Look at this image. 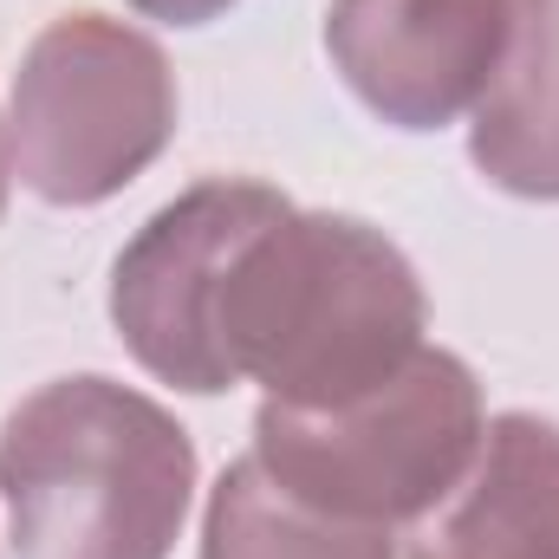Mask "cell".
I'll use <instances>...</instances> for the list:
<instances>
[{"instance_id": "6da1fadb", "label": "cell", "mask_w": 559, "mask_h": 559, "mask_svg": "<svg viewBox=\"0 0 559 559\" xmlns=\"http://www.w3.org/2000/svg\"><path fill=\"white\" fill-rule=\"evenodd\" d=\"M215 338L235 384H261L267 404L332 411L423 352V286L378 228L286 202L235 248Z\"/></svg>"}, {"instance_id": "30bf717a", "label": "cell", "mask_w": 559, "mask_h": 559, "mask_svg": "<svg viewBox=\"0 0 559 559\" xmlns=\"http://www.w3.org/2000/svg\"><path fill=\"white\" fill-rule=\"evenodd\" d=\"M138 13L150 20H169V26H202V20H215V13H228L235 0H131Z\"/></svg>"}, {"instance_id": "7a4b0ae2", "label": "cell", "mask_w": 559, "mask_h": 559, "mask_svg": "<svg viewBox=\"0 0 559 559\" xmlns=\"http://www.w3.org/2000/svg\"><path fill=\"white\" fill-rule=\"evenodd\" d=\"M189 495L182 423L131 384L59 378L0 423L13 559H169Z\"/></svg>"}, {"instance_id": "9c48e42d", "label": "cell", "mask_w": 559, "mask_h": 559, "mask_svg": "<svg viewBox=\"0 0 559 559\" xmlns=\"http://www.w3.org/2000/svg\"><path fill=\"white\" fill-rule=\"evenodd\" d=\"M202 559H397L391 527L338 521L241 455L202 514Z\"/></svg>"}, {"instance_id": "3957f363", "label": "cell", "mask_w": 559, "mask_h": 559, "mask_svg": "<svg viewBox=\"0 0 559 559\" xmlns=\"http://www.w3.org/2000/svg\"><path fill=\"white\" fill-rule=\"evenodd\" d=\"M481 384L462 358L429 352L384 378L378 391L332 404V411H293L261 404L254 417V462L293 488L299 501L365 521V527H397L423 521L475 462L481 449Z\"/></svg>"}, {"instance_id": "52a82bcc", "label": "cell", "mask_w": 559, "mask_h": 559, "mask_svg": "<svg viewBox=\"0 0 559 559\" xmlns=\"http://www.w3.org/2000/svg\"><path fill=\"white\" fill-rule=\"evenodd\" d=\"M404 559H559V423L508 411L462 481L429 508Z\"/></svg>"}, {"instance_id": "ba28073f", "label": "cell", "mask_w": 559, "mask_h": 559, "mask_svg": "<svg viewBox=\"0 0 559 559\" xmlns=\"http://www.w3.org/2000/svg\"><path fill=\"white\" fill-rule=\"evenodd\" d=\"M475 169L527 202H559V0H514L508 46L468 124Z\"/></svg>"}, {"instance_id": "277c9868", "label": "cell", "mask_w": 559, "mask_h": 559, "mask_svg": "<svg viewBox=\"0 0 559 559\" xmlns=\"http://www.w3.org/2000/svg\"><path fill=\"white\" fill-rule=\"evenodd\" d=\"M176 138V72L163 46L105 13L52 20L7 105V163L52 209H92L138 182Z\"/></svg>"}, {"instance_id": "8fae6325", "label": "cell", "mask_w": 559, "mask_h": 559, "mask_svg": "<svg viewBox=\"0 0 559 559\" xmlns=\"http://www.w3.org/2000/svg\"><path fill=\"white\" fill-rule=\"evenodd\" d=\"M7 176H13V163H7V124H0V209H7Z\"/></svg>"}, {"instance_id": "8992f818", "label": "cell", "mask_w": 559, "mask_h": 559, "mask_svg": "<svg viewBox=\"0 0 559 559\" xmlns=\"http://www.w3.org/2000/svg\"><path fill=\"white\" fill-rule=\"evenodd\" d=\"M514 0H332L325 52L397 131H442L481 105Z\"/></svg>"}, {"instance_id": "5b68a950", "label": "cell", "mask_w": 559, "mask_h": 559, "mask_svg": "<svg viewBox=\"0 0 559 559\" xmlns=\"http://www.w3.org/2000/svg\"><path fill=\"white\" fill-rule=\"evenodd\" d=\"M280 209L286 195L267 182L215 176L138 228V241L111 267V319L150 378L189 397H215L235 384L222 338H215V299H222V274L235 248L261 222H274Z\"/></svg>"}]
</instances>
